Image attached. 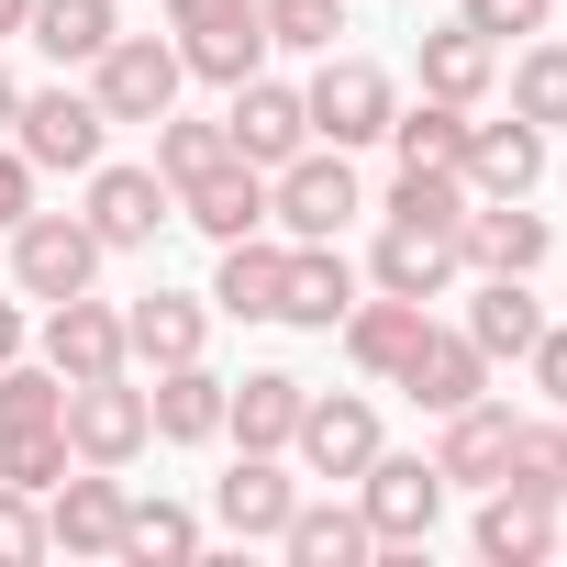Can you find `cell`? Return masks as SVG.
I'll return each mask as SVG.
<instances>
[{
	"mask_svg": "<svg viewBox=\"0 0 567 567\" xmlns=\"http://www.w3.org/2000/svg\"><path fill=\"white\" fill-rule=\"evenodd\" d=\"M357 312V267L334 245H290V267H278V323H301V334H334Z\"/></svg>",
	"mask_w": 567,
	"mask_h": 567,
	"instance_id": "cell-19",
	"label": "cell"
},
{
	"mask_svg": "<svg viewBox=\"0 0 567 567\" xmlns=\"http://www.w3.org/2000/svg\"><path fill=\"white\" fill-rule=\"evenodd\" d=\"M456 178H467L478 200H534V178H545V134H534L523 112H512V123H467Z\"/></svg>",
	"mask_w": 567,
	"mask_h": 567,
	"instance_id": "cell-14",
	"label": "cell"
},
{
	"mask_svg": "<svg viewBox=\"0 0 567 567\" xmlns=\"http://www.w3.org/2000/svg\"><path fill=\"white\" fill-rule=\"evenodd\" d=\"M12 112H23V90H12V68H0V134H12Z\"/></svg>",
	"mask_w": 567,
	"mask_h": 567,
	"instance_id": "cell-47",
	"label": "cell"
},
{
	"mask_svg": "<svg viewBox=\"0 0 567 567\" xmlns=\"http://www.w3.org/2000/svg\"><path fill=\"white\" fill-rule=\"evenodd\" d=\"M467 200H478V189H467L456 167H401V189H390V223H434V234H456V223H467Z\"/></svg>",
	"mask_w": 567,
	"mask_h": 567,
	"instance_id": "cell-37",
	"label": "cell"
},
{
	"mask_svg": "<svg viewBox=\"0 0 567 567\" xmlns=\"http://www.w3.org/2000/svg\"><path fill=\"white\" fill-rule=\"evenodd\" d=\"M290 456H301L312 478H357V467L379 456V412H368L357 390H312V401H301V434H290Z\"/></svg>",
	"mask_w": 567,
	"mask_h": 567,
	"instance_id": "cell-11",
	"label": "cell"
},
{
	"mask_svg": "<svg viewBox=\"0 0 567 567\" xmlns=\"http://www.w3.org/2000/svg\"><path fill=\"white\" fill-rule=\"evenodd\" d=\"M178 223H200L212 245H234V234H256V223H267V167H245V156H223L212 178H189V189H178Z\"/></svg>",
	"mask_w": 567,
	"mask_h": 567,
	"instance_id": "cell-22",
	"label": "cell"
},
{
	"mask_svg": "<svg viewBox=\"0 0 567 567\" xmlns=\"http://www.w3.org/2000/svg\"><path fill=\"white\" fill-rule=\"evenodd\" d=\"M178 68L212 79V90L256 79V68H267V12H234V23H212V34H178Z\"/></svg>",
	"mask_w": 567,
	"mask_h": 567,
	"instance_id": "cell-28",
	"label": "cell"
},
{
	"mask_svg": "<svg viewBox=\"0 0 567 567\" xmlns=\"http://www.w3.org/2000/svg\"><path fill=\"white\" fill-rule=\"evenodd\" d=\"M545 212L534 200H467V223H456V256L478 267V278H534L545 267Z\"/></svg>",
	"mask_w": 567,
	"mask_h": 567,
	"instance_id": "cell-10",
	"label": "cell"
},
{
	"mask_svg": "<svg viewBox=\"0 0 567 567\" xmlns=\"http://www.w3.org/2000/svg\"><path fill=\"white\" fill-rule=\"evenodd\" d=\"M523 368H534V390H545V401L567 412V323H545V334L523 346Z\"/></svg>",
	"mask_w": 567,
	"mask_h": 567,
	"instance_id": "cell-42",
	"label": "cell"
},
{
	"mask_svg": "<svg viewBox=\"0 0 567 567\" xmlns=\"http://www.w3.org/2000/svg\"><path fill=\"white\" fill-rule=\"evenodd\" d=\"M101 234H90V212H23L12 223V278H23V301H68V290H90L101 278Z\"/></svg>",
	"mask_w": 567,
	"mask_h": 567,
	"instance_id": "cell-3",
	"label": "cell"
},
{
	"mask_svg": "<svg viewBox=\"0 0 567 567\" xmlns=\"http://www.w3.org/2000/svg\"><path fill=\"white\" fill-rule=\"evenodd\" d=\"M390 390H412V401H423V412H434V423H445V412H467V401H478V390H489V357H478V346H467V334H434V323H423V334H412V357H401V379H390Z\"/></svg>",
	"mask_w": 567,
	"mask_h": 567,
	"instance_id": "cell-17",
	"label": "cell"
},
{
	"mask_svg": "<svg viewBox=\"0 0 567 567\" xmlns=\"http://www.w3.org/2000/svg\"><path fill=\"white\" fill-rule=\"evenodd\" d=\"M456 23L489 34V45H512V34H545V0H456Z\"/></svg>",
	"mask_w": 567,
	"mask_h": 567,
	"instance_id": "cell-40",
	"label": "cell"
},
{
	"mask_svg": "<svg viewBox=\"0 0 567 567\" xmlns=\"http://www.w3.org/2000/svg\"><path fill=\"white\" fill-rule=\"evenodd\" d=\"M101 134H112V112L90 101V90H23V112H12V145L34 156V167H101Z\"/></svg>",
	"mask_w": 567,
	"mask_h": 567,
	"instance_id": "cell-7",
	"label": "cell"
},
{
	"mask_svg": "<svg viewBox=\"0 0 567 567\" xmlns=\"http://www.w3.org/2000/svg\"><path fill=\"white\" fill-rule=\"evenodd\" d=\"M145 412H156V445H212V434H223V379H212L200 357H178V368H156Z\"/></svg>",
	"mask_w": 567,
	"mask_h": 567,
	"instance_id": "cell-23",
	"label": "cell"
},
{
	"mask_svg": "<svg viewBox=\"0 0 567 567\" xmlns=\"http://www.w3.org/2000/svg\"><path fill=\"white\" fill-rule=\"evenodd\" d=\"M301 379L290 368H245V379H223V434L234 445H256V456H290V434H301Z\"/></svg>",
	"mask_w": 567,
	"mask_h": 567,
	"instance_id": "cell-13",
	"label": "cell"
},
{
	"mask_svg": "<svg viewBox=\"0 0 567 567\" xmlns=\"http://www.w3.org/2000/svg\"><path fill=\"white\" fill-rule=\"evenodd\" d=\"M301 112H312V145H379L390 134V112H401V90H390V68H368V56H323V79L301 90Z\"/></svg>",
	"mask_w": 567,
	"mask_h": 567,
	"instance_id": "cell-4",
	"label": "cell"
},
{
	"mask_svg": "<svg viewBox=\"0 0 567 567\" xmlns=\"http://www.w3.org/2000/svg\"><path fill=\"white\" fill-rule=\"evenodd\" d=\"M223 156H234V134H223V123H178V112H156V178H167V189L212 178Z\"/></svg>",
	"mask_w": 567,
	"mask_h": 567,
	"instance_id": "cell-36",
	"label": "cell"
},
{
	"mask_svg": "<svg viewBox=\"0 0 567 567\" xmlns=\"http://www.w3.org/2000/svg\"><path fill=\"white\" fill-rule=\"evenodd\" d=\"M56 412H68V379H56V368H23V357L0 368V434H23V423H56Z\"/></svg>",
	"mask_w": 567,
	"mask_h": 567,
	"instance_id": "cell-39",
	"label": "cell"
},
{
	"mask_svg": "<svg viewBox=\"0 0 567 567\" xmlns=\"http://www.w3.org/2000/svg\"><path fill=\"white\" fill-rule=\"evenodd\" d=\"M156 223H178V189L156 167H90V234L123 256V245H156Z\"/></svg>",
	"mask_w": 567,
	"mask_h": 567,
	"instance_id": "cell-12",
	"label": "cell"
},
{
	"mask_svg": "<svg viewBox=\"0 0 567 567\" xmlns=\"http://www.w3.org/2000/svg\"><path fill=\"white\" fill-rule=\"evenodd\" d=\"M23 23H34V0H0V45H12V34H23Z\"/></svg>",
	"mask_w": 567,
	"mask_h": 567,
	"instance_id": "cell-46",
	"label": "cell"
},
{
	"mask_svg": "<svg viewBox=\"0 0 567 567\" xmlns=\"http://www.w3.org/2000/svg\"><path fill=\"white\" fill-rule=\"evenodd\" d=\"M68 467H79L68 423H23V434H0V489H34V501H45Z\"/></svg>",
	"mask_w": 567,
	"mask_h": 567,
	"instance_id": "cell-33",
	"label": "cell"
},
{
	"mask_svg": "<svg viewBox=\"0 0 567 567\" xmlns=\"http://www.w3.org/2000/svg\"><path fill=\"white\" fill-rule=\"evenodd\" d=\"M234 12H256V0H167L178 34H212V23H234Z\"/></svg>",
	"mask_w": 567,
	"mask_h": 567,
	"instance_id": "cell-44",
	"label": "cell"
},
{
	"mask_svg": "<svg viewBox=\"0 0 567 567\" xmlns=\"http://www.w3.org/2000/svg\"><path fill=\"white\" fill-rule=\"evenodd\" d=\"M346 357L368 368V379H401V357H412V334H423V301H401V290H379V301H357L346 323Z\"/></svg>",
	"mask_w": 567,
	"mask_h": 567,
	"instance_id": "cell-26",
	"label": "cell"
},
{
	"mask_svg": "<svg viewBox=\"0 0 567 567\" xmlns=\"http://www.w3.org/2000/svg\"><path fill=\"white\" fill-rule=\"evenodd\" d=\"M68 445H79V467H134L145 445H156V412H145V390L112 368V379H68Z\"/></svg>",
	"mask_w": 567,
	"mask_h": 567,
	"instance_id": "cell-2",
	"label": "cell"
},
{
	"mask_svg": "<svg viewBox=\"0 0 567 567\" xmlns=\"http://www.w3.org/2000/svg\"><path fill=\"white\" fill-rule=\"evenodd\" d=\"M212 512H223V534H245V545H278V523H290L301 512V478L290 467H278V456H234V478L212 489Z\"/></svg>",
	"mask_w": 567,
	"mask_h": 567,
	"instance_id": "cell-18",
	"label": "cell"
},
{
	"mask_svg": "<svg viewBox=\"0 0 567 567\" xmlns=\"http://www.w3.org/2000/svg\"><path fill=\"white\" fill-rule=\"evenodd\" d=\"M390 145H401V167H456L467 156V101H412V112H390Z\"/></svg>",
	"mask_w": 567,
	"mask_h": 567,
	"instance_id": "cell-32",
	"label": "cell"
},
{
	"mask_svg": "<svg viewBox=\"0 0 567 567\" xmlns=\"http://www.w3.org/2000/svg\"><path fill=\"white\" fill-rule=\"evenodd\" d=\"M45 368H56V379H112V368H123V312L90 301V290L45 301Z\"/></svg>",
	"mask_w": 567,
	"mask_h": 567,
	"instance_id": "cell-16",
	"label": "cell"
},
{
	"mask_svg": "<svg viewBox=\"0 0 567 567\" xmlns=\"http://www.w3.org/2000/svg\"><path fill=\"white\" fill-rule=\"evenodd\" d=\"M357 512H368L379 545H423L434 512H445V467L434 456H368L357 467Z\"/></svg>",
	"mask_w": 567,
	"mask_h": 567,
	"instance_id": "cell-6",
	"label": "cell"
},
{
	"mask_svg": "<svg viewBox=\"0 0 567 567\" xmlns=\"http://www.w3.org/2000/svg\"><path fill=\"white\" fill-rule=\"evenodd\" d=\"M200 346H212V301H189V290L123 301V368H178V357H200Z\"/></svg>",
	"mask_w": 567,
	"mask_h": 567,
	"instance_id": "cell-15",
	"label": "cell"
},
{
	"mask_svg": "<svg viewBox=\"0 0 567 567\" xmlns=\"http://www.w3.org/2000/svg\"><path fill=\"white\" fill-rule=\"evenodd\" d=\"M178 45H156V34H112L101 56H90V101L112 112V123H156V112H178Z\"/></svg>",
	"mask_w": 567,
	"mask_h": 567,
	"instance_id": "cell-5",
	"label": "cell"
},
{
	"mask_svg": "<svg viewBox=\"0 0 567 567\" xmlns=\"http://www.w3.org/2000/svg\"><path fill=\"white\" fill-rule=\"evenodd\" d=\"M23 556H45V512L34 489H0V567H23Z\"/></svg>",
	"mask_w": 567,
	"mask_h": 567,
	"instance_id": "cell-41",
	"label": "cell"
},
{
	"mask_svg": "<svg viewBox=\"0 0 567 567\" xmlns=\"http://www.w3.org/2000/svg\"><path fill=\"white\" fill-rule=\"evenodd\" d=\"M456 234H434V223H390L379 234V256H368V278H379V290H401V301H445L456 290Z\"/></svg>",
	"mask_w": 567,
	"mask_h": 567,
	"instance_id": "cell-20",
	"label": "cell"
},
{
	"mask_svg": "<svg viewBox=\"0 0 567 567\" xmlns=\"http://www.w3.org/2000/svg\"><path fill=\"white\" fill-rule=\"evenodd\" d=\"M512 434H523V423H512V401H489V390H478L467 412H445V445H434L445 489H489V478H501V456H512Z\"/></svg>",
	"mask_w": 567,
	"mask_h": 567,
	"instance_id": "cell-21",
	"label": "cell"
},
{
	"mask_svg": "<svg viewBox=\"0 0 567 567\" xmlns=\"http://www.w3.org/2000/svg\"><path fill=\"white\" fill-rule=\"evenodd\" d=\"M123 556L134 567H178V556H200V523L178 501H123Z\"/></svg>",
	"mask_w": 567,
	"mask_h": 567,
	"instance_id": "cell-34",
	"label": "cell"
},
{
	"mask_svg": "<svg viewBox=\"0 0 567 567\" xmlns=\"http://www.w3.org/2000/svg\"><path fill=\"white\" fill-rule=\"evenodd\" d=\"M23 212H34V156H23V145H0V234H12Z\"/></svg>",
	"mask_w": 567,
	"mask_h": 567,
	"instance_id": "cell-43",
	"label": "cell"
},
{
	"mask_svg": "<svg viewBox=\"0 0 567 567\" xmlns=\"http://www.w3.org/2000/svg\"><path fill=\"white\" fill-rule=\"evenodd\" d=\"M123 478L112 467H68L45 489V556H123Z\"/></svg>",
	"mask_w": 567,
	"mask_h": 567,
	"instance_id": "cell-8",
	"label": "cell"
},
{
	"mask_svg": "<svg viewBox=\"0 0 567 567\" xmlns=\"http://www.w3.org/2000/svg\"><path fill=\"white\" fill-rule=\"evenodd\" d=\"M12 357H23V312H12V301H0V368H12Z\"/></svg>",
	"mask_w": 567,
	"mask_h": 567,
	"instance_id": "cell-45",
	"label": "cell"
},
{
	"mask_svg": "<svg viewBox=\"0 0 567 567\" xmlns=\"http://www.w3.org/2000/svg\"><path fill=\"white\" fill-rule=\"evenodd\" d=\"M23 34H34L56 68H90L123 23H112V0H34V23H23Z\"/></svg>",
	"mask_w": 567,
	"mask_h": 567,
	"instance_id": "cell-31",
	"label": "cell"
},
{
	"mask_svg": "<svg viewBox=\"0 0 567 567\" xmlns=\"http://www.w3.org/2000/svg\"><path fill=\"white\" fill-rule=\"evenodd\" d=\"M267 12V45H290V56H334L346 34V0H256Z\"/></svg>",
	"mask_w": 567,
	"mask_h": 567,
	"instance_id": "cell-38",
	"label": "cell"
},
{
	"mask_svg": "<svg viewBox=\"0 0 567 567\" xmlns=\"http://www.w3.org/2000/svg\"><path fill=\"white\" fill-rule=\"evenodd\" d=\"M357 212H368V200H357V167H346V145H301L290 167H267V223L290 234V245H334Z\"/></svg>",
	"mask_w": 567,
	"mask_h": 567,
	"instance_id": "cell-1",
	"label": "cell"
},
{
	"mask_svg": "<svg viewBox=\"0 0 567 567\" xmlns=\"http://www.w3.org/2000/svg\"><path fill=\"white\" fill-rule=\"evenodd\" d=\"M223 134H234V156H245V167H290V156L312 145V112H301V90H278V79L256 68V79H234Z\"/></svg>",
	"mask_w": 567,
	"mask_h": 567,
	"instance_id": "cell-9",
	"label": "cell"
},
{
	"mask_svg": "<svg viewBox=\"0 0 567 567\" xmlns=\"http://www.w3.org/2000/svg\"><path fill=\"white\" fill-rule=\"evenodd\" d=\"M556 456H567V423H556Z\"/></svg>",
	"mask_w": 567,
	"mask_h": 567,
	"instance_id": "cell-48",
	"label": "cell"
},
{
	"mask_svg": "<svg viewBox=\"0 0 567 567\" xmlns=\"http://www.w3.org/2000/svg\"><path fill=\"white\" fill-rule=\"evenodd\" d=\"M534 334H545V312H534V290H523V278H489V290L467 301V346H478L489 368H501V357H523Z\"/></svg>",
	"mask_w": 567,
	"mask_h": 567,
	"instance_id": "cell-29",
	"label": "cell"
},
{
	"mask_svg": "<svg viewBox=\"0 0 567 567\" xmlns=\"http://www.w3.org/2000/svg\"><path fill=\"white\" fill-rule=\"evenodd\" d=\"M478 556H489V567H534V556H556V501L489 489V501H478Z\"/></svg>",
	"mask_w": 567,
	"mask_h": 567,
	"instance_id": "cell-27",
	"label": "cell"
},
{
	"mask_svg": "<svg viewBox=\"0 0 567 567\" xmlns=\"http://www.w3.org/2000/svg\"><path fill=\"white\" fill-rule=\"evenodd\" d=\"M278 267H290V245L234 234L223 267H212V312H234V323H278Z\"/></svg>",
	"mask_w": 567,
	"mask_h": 567,
	"instance_id": "cell-24",
	"label": "cell"
},
{
	"mask_svg": "<svg viewBox=\"0 0 567 567\" xmlns=\"http://www.w3.org/2000/svg\"><path fill=\"white\" fill-rule=\"evenodd\" d=\"M512 112H523L534 134H556V123H567V45H556V34H534V45H523V68H512Z\"/></svg>",
	"mask_w": 567,
	"mask_h": 567,
	"instance_id": "cell-35",
	"label": "cell"
},
{
	"mask_svg": "<svg viewBox=\"0 0 567 567\" xmlns=\"http://www.w3.org/2000/svg\"><path fill=\"white\" fill-rule=\"evenodd\" d=\"M278 545H290V567H357L379 534H368V512H357V501H301L290 523H278Z\"/></svg>",
	"mask_w": 567,
	"mask_h": 567,
	"instance_id": "cell-25",
	"label": "cell"
},
{
	"mask_svg": "<svg viewBox=\"0 0 567 567\" xmlns=\"http://www.w3.org/2000/svg\"><path fill=\"white\" fill-rule=\"evenodd\" d=\"M489 68H501V45H489V34H467V23L423 34V90H434V101H467V112H478Z\"/></svg>",
	"mask_w": 567,
	"mask_h": 567,
	"instance_id": "cell-30",
	"label": "cell"
}]
</instances>
